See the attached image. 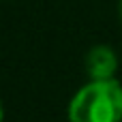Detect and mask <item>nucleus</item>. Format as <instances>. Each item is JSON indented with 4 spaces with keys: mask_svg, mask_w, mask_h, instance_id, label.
Masks as SVG:
<instances>
[{
    "mask_svg": "<svg viewBox=\"0 0 122 122\" xmlns=\"http://www.w3.org/2000/svg\"><path fill=\"white\" fill-rule=\"evenodd\" d=\"M122 86L116 79H90L69 103V122H120Z\"/></svg>",
    "mask_w": 122,
    "mask_h": 122,
    "instance_id": "f257e3e1",
    "label": "nucleus"
},
{
    "mask_svg": "<svg viewBox=\"0 0 122 122\" xmlns=\"http://www.w3.org/2000/svg\"><path fill=\"white\" fill-rule=\"evenodd\" d=\"M86 71L90 79H114L118 71V56L107 45H97L88 51Z\"/></svg>",
    "mask_w": 122,
    "mask_h": 122,
    "instance_id": "f03ea898",
    "label": "nucleus"
},
{
    "mask_svg": "<svg viewBox=\"0 0 122 122\" xmlns=\"http://www.w3.org/2000/svg\"><path fill=\"white\" fill-rule=\"evenodd\" d=\"M4 120V107H2V101H0V122Z\"/></svg>",
    "mask_w": 122,
    "mask_h": 122,
    "instance_id": "7ed1b4c3",
    "label": "nucleus"
},
{
    "mask_svg": "<svg viewBox=\"0 0 122 122\" xmlns=\"http://www.w3.org/2000/svg\"><path fill=\"white\" fill-rule=\"evenodd\" d=\"M118 15H120V19H122V0H120V4H118Z\"/></svg>",
    "mask_w": 122,
    "mask_h": 122,
    "instance_id": "20e7f679",
    "label": "nucleus"
}]
</instances>
